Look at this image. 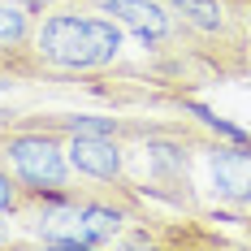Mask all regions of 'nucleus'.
<instances>
[{"mask_svg": "<svg viewBox=\"0 0 251 251\" xmlns=\"http://www.w3.org/2000/svg\"><path fill=\"white\" fill-rule=\"evenodd\" d=\"M182 26L186 61L212 74H247L251 70V30L238 0H165Z\"/></svg>", "mask_w": 251, "mask_h": 251, "instance_id": "f03ea898", "label": "nucleus"}, {"mask_svg": "<svg viewBox=\"0 0 251 251\" xmlns=\"http://www.w3.org/2000/svg\"><path fill=\"white\" fill-rule=\"evenodd\" d=\"M0 165L30 195H74L78 191V174L65 156V134H56L48 126H0Z\"/></svg>", "mask_w": 251, "mask_h": 251, "instance_id": "7ed1b4c3", "label": "nucleus"}, {"mask_svg": "<svg viewBox=\"0 0 251 251\" xmlns=\"http://www.w3.org/2000/svg\"><path fill=\"white\" fill-rule=\"evenodd\" d=\"M100 9L113 22H122V30L139 35L143 48L160 52V56H174V61H186L182 26H177L174 9L165 0H100Z\"/></svg>", "mask_w": 251, "mask_h": 251, "instance_id": "20e7f679", "label": "nucleus"}, {"mask_svg": "<svg viewBox=\"0 0 251 251\" xmlns=\"http://www.w3.org/2000/svg\"><path fill=\"white\" fill-rule=\"evenodd\" d=\"M65 156L96 186H130V151L117 134H65Z\"/></svg>", "mask_w": 251, "mask_h": 251, "instance_id": "39448f33", "label": "nucleus"}, {"mask_svg": "<svg viewBox=\"0 0 251 251\" xmlns=\"http://www.w3.org/2000/svg\"><path fill=\"white\" fill-rule=\"evenodd\" d=\"M35 4L0 0V70L13 78H30V35H35Z\"/></svg>", "mask_w": 251, "mask_h": 251, "instance_id": "0eeeda50", "label": "nucleus"}, {"mask_svg": "<svg viewBox=\"0 0 251 251\" xmlns=\"http://www.w3.org/2000/svg\"><path fill=\"white\" fill-rule=\"evenodd\" d=\"M126 30L104 9H39L30 35L35 74H104L122 61Z\"/></svg>", "mask_w": 251, "mask_h": 251, "instance_id": "f257e3e1", "label": "nucleus"}, {"mask_svg": "<svg viewBox=\"0 0 251 251\" xmlns=\"http://www.w3.org/2000/svg\"><path fill=\"white\" fill-rule=\"evenodd\" d=\"M243 4V22H247V30H251V0H238Z\"/></svg>", "mask_w": 251, "mask_h": 251, "instance_id": "6e6552de", "label": "nucleus"}, {"mask_svg": "<svg viewBox=\"0 0 251 251\" xmlns=\"http://www.w3.org/2000/svg\"><path fill=\"white\" fill-rule=\"evenodd\" d=\"M208 186L229 208H251V148L247 143H208Z\"/></svg>", "mask_w": 251, "mask_h": 251, "instance_id": "423d86ee", "label": "nucleus"}]
</instances>
